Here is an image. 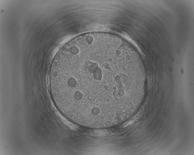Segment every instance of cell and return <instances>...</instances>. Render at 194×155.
<instances>
[{
    "label": "cell",
    "instance_id": "7a4b0ae2",
    "mask_svg": "<svg viewBox=\"0 0 194 155\" xmlns=\"http://www.w3.org/2000/svg\"><path fill=\"white\" fill-rule=\"evenodd\" d=\"M134 120H135L134 119H132V120H130V121H128L127 122H126L124 124L123 126L124 127H126L128 126L129 125H131L134 122Z\"/></svg>",
    "mask_w": 194,
    "mask_h": 155
},
{
    "label": "cell",
    "instance_id": "6da1fadb",
    "mask_svg": "<svg viewBox=\"0 0 194 155\" xmlns=\"http://www.w3.org/2000/svg\"><path fill=\"white\" fill-rule=\"evenodd\" d=\"M119 62L107 55L87 54L60 62L57 78L66 90L82 98L107 101L125 92L127 77Z\"/></svg>",
    "mask_w": 194,
    "mask_h": 155
}]
</instances>
